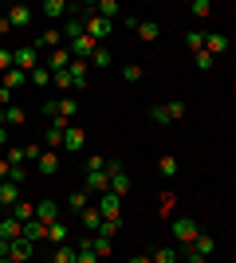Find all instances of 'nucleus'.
<instances>
[{
    "mask_svg": "<svg viewBox=\"0 0 236 263\" xmlns=\"http://www.w3.org/2000/svg\"><path fill=\"white\" fill-rule=\"evenodd\" d=\"M130 263H150V255H134V259H130Z\"/></svg>",
    "mask_w": 236,
    "mask_h": 263,
    "instance_id": "nucleus-56",
    "label": "nucleus"
},
{
    "mask_svg": "<svg viewBox=\"0 0 236 263\" xmlns=\"http://www.w3.org/2000/svg\"><path fill=\"white\" fill-rule=\"evenodd\" d=\"M87 173H106V157H102V154L87 157Z\"/></svg>",
    "mask_w": 236,
    "mask_h": 263,
    "instance_id": "nucleus-43",
    "label": "nucleus"
},
{
    "mask_svg": "<svg viewBox=\"0 0 236 263\" xmlns=\"http://www.w3.org/2000/svg\"><path fill=\"white\" fill-rule=\"evenodd\" d=\"M205 51H209V55H225L228 51V35L209 32V35H205Z\"/></svg>",
    "mask_w": 236,
    "mask_h": 263,
    "instance_id": "nucleus-16",
    "label": "nucleus"
},
{
    "mask_svg": "<svg viewBox=\"0 0 236 263\" xmlns=\"http://www.w3.org/2000/svg\"><path fill=\"white\" fill-rule=\"evenodd\" d=\"M8 173H12V165H8V157H0V181H8Z\"/></svg>",
    "mask_w": 236,
    "mask_h": 263,
    "instance_id": "nucleus-52",
    "label": "nucleus"
},
{
    "mask_svg": "<svg viewBox=\"0 0 236 263\" xmlns=\"http://www.w3.org/2000/svg\"><path fill=\"white\" fill-rule=\"evenodd\" d=\"M79 220H83V228H87V236H95V232L102 228V212L95 209V204H90V209H83V212H79Z\"/></svg>",
    "mask_w": 236,
    "mask_h": 263,
    "instance_id": "nucleus-14",
    "label": "nucleus"
},
{
    "mask_svg": "<svg viewBox=\"0 0 236 263\" xmlns=\"http://www.w3.org/2000/svg\"><path fill=\"white\" fill-rule=\"evenodd\" d=\"M35 47H47V51H56V47H63V32L59 28H51V32H44L40 40H35Z\"/></svg>",
    "mask_w": 236,
    "mask_h": 263,
    "instance_id": "nucleus-23",
    "label": "nucleus"
},
{
    "mask_svg": "<svg viewBox=\"0 0 236 263\" xmlns=\"http://www.w3.org/2000/svg\"><path fill=\"white\" fill-rule=\"evenodd\" d=\"M12 204H20V185L0 181V209H12Z\"/></svg>",
    "mask_w": 236,
    "mask_h": 263,
    "instance_id": "nucleus-15",
    "label": "nucleus"
},
{
    "mask_svg": "<svg viewBox=\"0 0 236 263\" xmlns=\"http://www.w3.org/2000/svg\"><path fill=\"white\" fill-rule=\"evenodd\" d=\"M32 255H35V243L32 240H24V236H20V240H12V248H8V259L12 263H28Z\"/></svg>",
    "mask_w": 236,
    "mask_h": 263,
    "instance_id": "nucleus-4",
    "label": "nucleus"
},
{
    "mask_svg": "<svg viewBox=\"0 0 236 263\" xmlns=\"http://www.w3.org/2000/svg\"><path fill=\"white\" fill-rule=\"evenodd\" d=\"M197 236H201V228H197V220H193V216H177V220H173V240H177L181 248H189Z\"/></svg>",
    "mask_w": 236,
    "mask_h": 263,
    "instance_id": "nucleus-2",
    "label": "nucleus"
},
{
    "mask_svg": "<svg viewBox=\"0 0 236 263\" xmlns=\"http://www.w3.org/2000/svg\"><path fill=\"white\" fill-rule=\"evenodd\" d=\"M87 193H111V173H87Z\"/></svg>",
    "mask_w": 236,
    "mask_h": 263,
    "instance_id": "nucleus-17",
    "label": "nucleus"
},
{
    "mask_svg": "<svg viewBox=\"0 0 236 263\" xmlns=\"http://www.w3.org/2000/svg\"><path fill=\"white\" fill-rule=\"evenodd\" d=\"M4 16H8V24H12V28H28L35 12L28 8V4H16V8H8V12H4Z\"/></svg>",
    "mask_w": 236,
    "mask_h": 263,
    "instance_id": "nucleus-10",
    "label": "nucleus"
},
{
    "mask_svg": "<svg viewBox=\"0 0 236 263\" xmlns=\"http://www.w3.org/2000/svg\"><path fill=\"white\" fill-rule=\"evenodd\" d=\"M51 263H75V248H71V243H63V248H56V255H51Z\"/></svg>",
    "mask_w": 236,
    "mask_h": 263,
    "instance_id": "nucleus-36",
    "label": "nucleus"
},
{
    "mask_svg": "<svg viewBox=\"0 0 236 263\" xmlns=\"http://www.w3.org/2000/svg\"><path fill=\"white\" fill-rule=\"evenodd\" d=\"M90 67H99V71H102V67H111V51H106V47H99V51L90 55Z\"/></svg>",
    "mask_w": 236,
    "mask_h": 263,
    "instance_id": "nucleus-40",
    "label": "nucleus"
},
{
    "mask_svg": "<svg viewBox=\"0 0 236 263\" xmlns=\"http://www.w3.org/2000/svg\"><path fill=\"white\" fill-rule=\"evenodd\" d=\"M12 63L20 67L24 75H32L35 67H40V47H35V44H28V47H16V51H12Z\"/></svg>",
    "mask_w": 236,
    "mask_h": 263,
    "instance_id": "nucleus-3",
    "label": "nucleus"
},
{
    "mask_svg": "<svg viewBox=\"0 0 236 263\" xmlns=\"http://www.w3.org/2000/svg\"><path fill=\"white\" fill-rule=\"evenodd\" d=\"M8 216L20 220V224H28V220H35V204H32V200H20V204H12V209H8Z\"/></svg>",
    "mask_w": 236,
    "mask_h": 263,
    "instance_id": "nucleus-18",
    "label": "nucleus"
},
{
    "mask_svg": "<svg viewBox=\"0 0 236 263\" xmlns=\"http://www.w3.org/2000/svg\"><path fill=\"white\" fill-rule=\"evenodd\" d=\"M12 67H16V63H12V51H8V47H0V75H8Z\"/></svg>",
    "mask_w": 236,
    "mask_h": 263,
    "instance_id": "nucleus-46",
    "label": "nucleus"
},
{
    "mask_svg": "<svg viewBox=\"0 0 236 263\" xmlns=\"http://www.w3.org/2000/svg\"><path fill=\"white\" fill-rule=\"evenodd\" d=\"M67 75L75 79V90H83V87H87V59H71Z\"/></svg>",
    "mask_w": 236,
    "mask_h": 263,
    "instance_id": "nucleus-20",
    "label": "nucleus"
},
{
    "mask_svg": "<svg viewBox=\"0 0 236 263\" xmlns=\"http://www.w3.org/2000/svg\"><path fill=\"white\" fill-rule=\"evenodd\" d=\"M35 165H40V173H56V169H59V157H56V149H44V157H40Z\"/></svg>",
    "mask_w": 236,
    "mask_h": 263,
    "instance_id": "nucleus-28",
    "label": "nucleus"
},
{
    "mask_svg": "<svg viewBox=\"0 0 236 263\" xmlns=\"http://www.w3.org/2000/svg\"><path fill=\"white\" fill-rule=\"evenodd\" d=\"M67 224H63V220H56V224H47V240L56 243V248H63V243H67Z\"/></svg>",
    "mask_w": 236,
    "mask_h": 263,
    "instance_id": "nucleus-22",
    "label": "nucleus"
},
{
    "mask_svg": "<svg viewBox=\"0 0 236 263\" xmlns=\"http://www.w3.org/2000/svg\"><path fill=\"white\" fill-rule=\"evenodd\" d=\"M166 114H169V122H181L185 118V102H166Z\"/></svg>",
    "mask_w": 236,
    "mask_h": 263,
    "instance_id": "nucleus-42",
    "label": "nucleus"
},
{
    "mask_svg": "<svg viewBox=\"0 0 236 263\" xmlns=\"http://www.w3.org/2000/svg\"><path fill=\"white\" fill-rule=\"evenodd\" d=\"M0 106H4V110L12 106V90H8V87H0Z\"/></svg>",
    "mask_w": 236,
    "mask_h": 263,
    "instance_id": "nucleus-51",
    "label": "nucleus"
},
{
    "mask_svg": "<svg viewBox=\"0 0 236 263\" xmlns=\"http://www.w3.org/2000/svg\"><path fill=\"white\" fill-rule=\"evenodd\" d=\"M157 173H161V177H173V173H177V157L166 154L161 161H157Z\"/></svg>",
    "mask_w": 236,
    "mask_h": 263,
    "instance_id": "nucleus-33",
    "label": "nucleus"
},
{
    "mask_svg": "<svg viewBox=\"0 0 236 263\" xmlns=\"http://www.w3.org/2000/svg\"><path fill=\"white\" fill-rule=\"evenodd\" d=\"M47 114H51V118H56V114H63V118H75V110H79V102H75V95H63V99L59 102H47Z\"/></svg>",
    "mask_w": 236,
    "mask_h": 263,
    "instance_id": "nucleus-7",
    "label": "nucleus"
},
{
    "mask_svg": "<svg viewBox=\"0 0 236 263\" xmlns=\"http://www.w3.org/2000/svg\"><path fill=\"white\" fill-rule=\"evenodd\" d=\"M118 204H122V197H114V193H102L95 209L102 212V220H118Z\"/></svg>",
    "mask_w": 236,
    "mask_h": 263,
    "instance_id": "nucleus-8",
    "label": "nucleus"
},
{
    "mask_svg": "<svg viewBox=\"0 0 236 263\" xmlns=\"http://www.w3.org/2000/svg\"><path fill=\"white\" fill-rule=\"evenodd\" d=\"M24 240H47V224H40V220H28V224H24Z\"/></svg>",
    "mask_w": 236,
    "mask_h": 263,
    "instance_id": "nucleus-25",
    "label": "nucleus"
},
{
    "mask_svg": "<svg viewBox=\"0 0 236 263\" xmlns=\"http://www.w3.org/2000/svg\"><path fill=\"white\" fill-rule=\"evenodd\" d=\"M130 189H134V181H130V173H126V169L111 173V193H114V197H130Z\"/></svg>",
    "mask_w": 236,
    "mask_h": 263,
    "instance_id": "nucleus-11",
    "label": "nucleus"
},
{
    "mask_svg": "<svg viewBox=\"0 0 236 263\" xmlns=\"http://www.w3.org/2000/svg\"><path fill=\"white\" fill-rule=\"evenodd\" d=\"M44 157V145H24V161H40Z\"/></svg>",
    "mask_w": 236,
    "mask_h": 263,
    "instance_id": "nucleus-47",
    "label": "nucleus"
},
{
    "mask_svg": "<svg viewBox=\"0 0 236 263\" xmlns=\"http://www.w3.org/2000/svg\"><path fill=\"white\" fill-rule=\"evenodd\" d=\"M24 79H28V75H24L20 67H12L8 75H4V87H8V90H16V87H24Z\"/></svg>",
    "mask_w": 236,
    "mask_h": 263,
    "instance_id": "nucleus-34",
    "label": "nucleus"
},
{
    "mask_svg": "<svg viewBox=\"0 0 236 263\" xmlns=\"http://www.w3.org/2000/svg\"><path fill=\"white\" fill-rule=\"evenodd\" d=\"M79 12H87V20H83V24H87V35L102 44V40L111 35V20H102V16H95V4H83Z\"/></svg>",
    "mask_w": 236,
    "mask_h": 263,
    "instance_id": "nucleus-1",
    "label": "nucleus"
},
{
    "mask_svg": "<svg viewBox=\"0 0 236 263\" xmlns=\"http://www.w3.org/2000/svg\"><path fill=\"white\" fill-rule=\"evenodd\" d=\"M83 145H87V130L71 122V126H67V134H63V149H71V154H79Z\"/></svg>",
    "mask_w": 236,
    "mask_h": 263,
    "instance_id": "nucleus-5",
    "label": "nucleus"
},
{
    "mask_svg": "<svg viewBox=\"0 0 236 263\" xmlns=\"http://www.w3.org/2000/svg\"><path fill=\"white\" fill-rule=\"evenodd\" d=\"M8 248H12L8 240H0V259H8Z\"/></svg>",
    "mask_w": 236,
    "mask_h": 263,
    "instance_id": "nucleus-54",
    "label": "nucleus"
},
{
    "mask_svg": "<svg viewBox=\"0 0 236 263\" xmlns=\"http://www.w3.org/2000/svg\"><path fill=\"white\" fill-rule=\"evenodd\" d=\"M51 83H56L59 90H75V79H71L67 71H59V75H51Z\"/></svg>",
    "mask_w": 236,
    "mask_h": 263,
    "instance_id": "nucleus-41",
    "label": "nucleus"
},
{
    "mask_svg": "<svg viewBox=\"0 0 236 263\" xmlns=\"http://www.w3.org/2000/svg\"><path fill=\"white\" fill-rule=\"evenodd\" d=\"M122 79H126V83H138V79H142V67H138V63H126L122 67Z\"/></svg>",
    "mask_w": 236,
    "mask_h": 263,
    "instance_id": "nucleus-45",
    "label": "nucleus"
},
{
    "mask_svg": "<svg viewBox=\"0 0 236 263\" xmlns=\"http://www.w3.org/2000/svg\"><path fill=\"white\" fill-rule=\"evenodd\" d=\"M35 220H40V224H56V220H59V204L51 197L40 200V204H35Z\"/></svg>",
    "mask_w": 236,
    "mask_h": 263,
    "instance_id": "nucleus-12",
    "label": "nucleus"
},
{
    "mask_svg": "<svg viewBox=\"0 0 236 263\" xmlns=\"http://www.w3.org/2000/svg\"><path fill=\"white\" fill-rule=\"evenodd\" d=\"M189 248H193L197 255H205V259H213V248H216V243H213V236H205V232H201V236H197Z\"/></svg>",
    "mask_w": 236,
    "mask_h": 263,
    "instance_id": "nucleus-26",
    "label": "nucleus"
},
{
    "mask_svg": "<svg viewBox=\"0 0 236 263\" xmlns=\"http://www.w3.org/2000/svg\"><path fill=\"white\" fill-rule=\"evenodd\" d=\"M185 47H189L193 55L205 51V32H185Z\"/></svg>",
    "mask_w": 236,
    "mask_h": 263,
    "instance_id": "nucleus-32",
    "label": "nucleus"
},
{
    "mask_svg": "<svg viewBox=\"0 0 236 263\" xmlns=\"http://www.w3.org/2000/svg\"><path fill=\"white\" fill-rule=\"evenodd\" d=\"M8 165L16 169V165H24V149H8Z\"/></svg>",
    "mask_w": 236,
    "mask_h": 263,
    "instance_id": "nucleus-50",
    "label": "nucleus"
},
{
    "mask_svg": "<svg viewBox=\"0 0 236 263\" xmlns=\"http://www.w3.org/2000/svg\"><path fill=\"white\" fill-rule=\"evenodd\" d=\"M209 263H213V259H209Z\"/></svg>",
    "mask_w": 236,
    "mask_h": 263,
    "instance_id": "nucleus-59",
    "label": "nucleus"
},
{
    "mask_svg": "<svg viewBox=\"0 0 236 263\" xmlns=\"http://www.w3.org/2000/svg\"><path fill=\"white\" fill-rule=\"evenodd\" d=\"M0 126H4V106H0Z\"/></svg>",
    "mask_w": 236,
    "mask_h": 263,
    "instance_id": "nucleus-57",
    "label": "nucleus"
},
{
    "mask_svg": "<svg viewBox=\"0 0 236 263\" xmlns=\"http://www.w3.org/2000/svg\"><path fill=\"white\" fill-rule=\"evenodd\" d=\"M0 263H12V259H0Z\"/></svg>",
    "mask_w": 236,
    "mask_h": 263,
    "instance_id": "nucleus-58",
    "label": "nucleus"
},
{
    "mask_svg": "<svg viewBox=\"0 0 236 263\" xmlns=\"http://www.w3.org/2000/svg\"><path fill=\"white\" fill-rule=\"evenodd\" d=\"M197 67H201V71H209V67H213V55H209V51H197Z\"/></svg>",
    "mask_w": 236,
    "mask_h": 263,
    "instance_id": "nucleus-49",
    "label": "nucleus"
},
{
    "mask_svg": "<svg viewBox=\"0 0 236 263\" xmlns=\"http://www.w3.org/2000/svg\"><path fill=\"white\" fill-rule=\"evenodd\" d=\"M67 209L71 212H83V209H90V197H87V189H75L67 197Z\"/></svg>",
    "mask_w": 236,
    "mask_h": 263,
    "instance_id": "nucleus-27",
    "label": "nucleus"
},
{
    "mask_svg": "<svg viewBox=\"0 0 236 263\" xmlns=\"http://www.w3.org/2000/svg\"><path fill=\"white\" fill-rule=\"evenodd\" d=\"M12 32V24H8V16H0V35H8Z\"/></svg>",
    "mask_w": 236,
    "mask_h": 263,
    "instance_id": "nucleus-53",
    "label": "nucleus"
},
{
    "mask_svg": "<svg viewBox=\"0 0 236 263\" xmlns=\"http://www.w3.org/2000/svg\"><path fill=\"white\" fill-rule=\"evenodd\" d=\"M118 224H122V220H102V228L95 232V236H106V240H114V232H118Z\"/></svg>",
    "mask_w": 236,
    "mask_h": 263,
    "instance_id": "nucleus-44",
    "label": "nucleus"
},
{
    "mask_svg": "<svg viewBox=\"0 0 236 263\" xmlns=\"http://www.w3.org/2000/svg\"><path fill=\"white\" fill-rule=\"evenodd\" d=\"M134 32H138V40H142V44H154L157 35H161V28H157L154 20H138V28H134Z\"/></svg>",
    "mask_w": 236,
    "mask_h": 263,
    "instance_id": "nucleus-21",
    "label": "nucleus"
},
{
    "mask_svg": "<svg viewBox=\"0 0 236 263\" xmlns=\"http://www.w3.org/2000/svg\"><path fill=\"white\" fill-rule=\"evenodd\" d=\"M95 16H102V20H114V16H118V4H114V0H99V4H95Z\"/></svg>",
    "mask_w": 236,
    "mask_h": 263,
    "instance_id": "nucleus-29",
    "label": "nucleus"
},
{
    "mask_svg": "<svg viewBox=\"0 0 236 263\" xmlns=\"http://www.w3.org/2000/svg\"><path fill=\"white\" fill-rule=\"evenodd\" d=\"M150 263H177V248H157L150 255Z\"/></svg>",
    "mask_w": 236,
    "mask_h": 263,
    "instance_id": "nucleus-31",
    "label": "nucleus"
},
{
    "mask_svg": "<svg viewBox=\"0 0 236 263\" xmlns=\"http://www.w3.org/2000/svg\"><path fill=\"white\" fill-rule=\"evenodd\" d=\"M90 252L99 255V259H106V255H111V240H106V236H90Z\"/></svg>",
    "mask_w": 236,
    "mask_h": 263,
    "instance_id": "nucleus-30",
    "label": "nucleus"
},
{
    "mask_svg": "<svg viewBox=\"0 0 236 263\" xmlns=\"http://www.w3.org/2000/svg\"><path fill=\"white\" fill-rule=\"evenodd\" d=\"M189 12L197 16V20H205V16H213V4H209V0H193V4H189Z\"/></svg>",
    "mask_w": 236,
    "mask_h": 263,
    "instance_id": "nucleus-37",
    "label": "nucleus"
},
{
    "mask_svg": "<svg viewBox=\"0 0 236 263\" xmlns=\"http://www.w3.org/2000/svg\"><path fill=\"white\" fill-rule=\"evenodd\" d=\"M150 122H154V126H169V114H166V102H157V106H150Z\"/></svg>",
    "mask_w": 236,
    "mask_h": 263,
    "instance_id": "nucleus-35",
    "label": "nucleus"
},
{
    "mask_svg": "<svg viewBox=\"0 0 236 263\" xmlns=\"http://www.w3.org/2000/svg\"><path fill=\"white\" fill-rule=\"evenodd\" d=\"M28 79H32L35 87H47V83H51V71H47V67L40 63V67H35V71H32V75H28Z\"/></svg>",
    "mask_w": 236,
    "mask_h": 263,
    "instance_id": "nucleus-38",
    "label": "nucleus"
},
{
    "mask_svg": "<svg viewBox=\"0 0 236 263\" xmlns=\"http://www.w3.org/2000/svg\"><path fill=\"white\" fill-rule=\"evenodd\" d=\"M75 263H99V255L90 252V236H83V240H79V248H75Z\"/></svg>",
    "mask_w": 236,
    "mask_h": 263,
    "instance_id": "nucleus-24",
    "label": "nucleus"
},
{
    "mask_svg": "<svg viewBox=\"0 0 236 263\" xmlns=\"http://www.w3.org/2000/svg\"><path fill=\"white\" fill-rule=\"evenodd\" d=\"M24 177H28V169H20V165H16V169L8 173V181H12V185H24Z\"/></svg>",
    "mask_w": 236,
    "mask_h": 263,
    "instance_id": "nucleus-48",
    "label": "nucleus"
},
{
    "mask_svg": "<svg viewBox=\"0 0 236 263\" xmlns=\"http://www.w3.org/2000/svg\"><path fill=\"white\" fill-rule=\"evenodd\" d=\"M59 32H63V40H71V44H75L79 35L87 32V24H83V16H71V20L63 24V28H59Z\"/></svg>",
    "mask_w": 236,
    "mask_h": 263,
    "instance_id": "nucleus-19",
    "label": "nucleus"
},
{
    "mask_svg": "<svg viewBox=\"0 0 236 263\" xmlns=\"http://www.w3.org/2000/svg\"><path fill=\"white\" fill-rule=\"evenodd\" d=\"M4 126H24V110L20 106H8V110H4Z\"/></svg>",
    "mask_w": 236,
    "mask_h": 263,
    "instance_id": "nucleus-39",
    "label": "nucleus"
},
{
    "mask_svg": "<svg viewBox=\"0 0 236 263\" xmlns=\"http://www.w3.org/2000/svg\"><path fill=\"white\" fill-rule=\"evenodd\" d=\"M8 142V126H0V145Z\"/></svg>",
    "mask_w": 236,
    "mask_h": 263,
    "instance_id": "nucleus-55",
    "label": "nucleus"
},
{
    "mask_svg": "<svg viewBox=\"0 0 236 263\" xmlns=\"http://www.w3.org/2000/svg\"><path fill=\"white\" fill-rule=\"evenodd\" d=\"M47 71H51V75H59V71H67L71 67V51L67 47H56V51H47Z\"/></svg>",
    "mask_w": 236,
    "mask_h": 263,
    "instance_id": "nucleus-6",
    "label": "nucleus"
},
{
    "mask_svg": "<svg viewBox=\"0 0 236 263\" xmlns=\"http://www.w3.org/2000/svg\"><path fill=\"white\" fill-rule=\"evenodd\" d=\"M47 16V20H59V16H67V12H79L75 4H67V0H44V8H40Z\"/></svg>",
    "mask_w": 236,
    "mask_h": 263,
    "instance_id": "nucleus-9",
    "label": "nucleus"
},
{
    "mask_svg": "<svg viewBox=\"0 0 236 263\" xmlns=\"http://www.w3.org/2000/svg\"><path fill=\"white\" fill-rule=\"evenodd\" d=\"M20 236H24V224H20V220H12V216H0V240H20Z\"/></svg>",
    "mask_w": 236,
    "mask_h": 263,
    "instance_id": "nucleus-13",
    "label": "nucleus"
}]
</instances>
